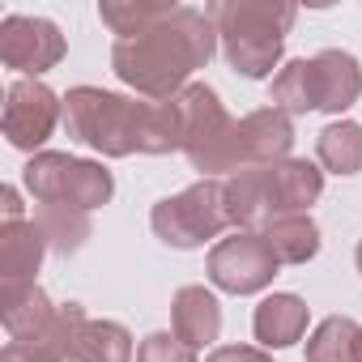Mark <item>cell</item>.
I'll return each mask as SVG.
<instances>
[{"instance_id": "cell-14", "label": "cell", "mask_w": 362, "mask_h": 362, "mask_svg": "<svg viewBox=\"0 0 362 362\" xmlns=\"http://www.w3.org/2000/svg\"><path fill=\"white\" fill-rule=\"evenodd\" d=\"M170 328L179 341H188L192 349L214 345L222 332V303L205 286H184L170 303Z\"/></svg>"}, {"instance_id": "cell-3", "label": "cell", "mask_w": 362, "mask_h": 362, "mask_svg": "<svg viewBox=\"0 0 362 362\" xmlns=\"http://www.w3.org/2000/svg\"><path fill=\"white\" fill-rule=\"evenodd\" d=\"M226 188V214L239 230H264L277 218L307 214L324 192V170H315L307 158H286L273 166H247L222 179Z\"/></svg>"}, {"instance_id": "cell-21", "label": "cell", "mask_w": 362, "mask_h": 362, "mask_svg": "<svg viewBox=\"0 0 362 362\" xmlns=\"http://www.w3.org/2000/svg\"><path fill=\"white\" fill-rule=\"evenodd\" d=\"M358 332L349 315H328L307 337V362H358Z\"/></svg>"}, {"instance_id": "cell-15", "label": "cell", "mask_w": 362, "mask_h": 362, "mask_svg": "<svg viewBox=\"0 0 362 362\" xmlns=\"http://www.w3.org/2000/svg\"><path fill=\"white\" fill-rule=\"evenodd\" d=\"M252 332L264 349H286L294 341H303L307 332V303L298 294H269L256 315H252Z\"/></svg>"}, {"instance_id": "cell-12", "label": "cell", "mask_w": 362, "mask_h": 362, "mask_svg": "<svg viewBox=\"0 0 362 362\" xmlns=\"http://www.w3.org/2000/svg\"><path fill=\"white\" fill-rule=\"evenodd\" d=\"M311 94H315V111H328V115H341L358 103L362 94V69L349 52H320L311 56Z\"/></svg>"}, {"instance_id": "cell-29", "label": "cell", "mask_w": 362, "mask_h": 362, "mask_svg": "<svg viewBox=\"0 0 362 362\" xmlns=\"http://www.w3.org/2000/svg\"><path fill=\"white\" fill-rule=\"evenodd\" d=\"M358 362H362V332H358Z\"/></svg>"}, {"instance_id": "cell-20", "label": "cell", "mask_w": 362, "mask_h": 362, "mask_svg": "<svg viewBox=\"0 0 362 362\" xmlns=\"http://www.w3.org/2000/svg\"><path fill=\"white\" fill-rule=\"evenodd\" d=\"M73 362H132V337L115 320H86Z\"/></svg>"}, {"instance_id": "cell-19", "label": "cell", "mask_w": 362, "mask_h": 362, "mask_svg": "<svg viewBox=\"0 0 362 362\" xmlns=\"http://www.w3.org/2000/svg\"><path fill=\"white\" fill-rule=\"evenodd\" d=\"M320 166L332 175H358L362 170V124L354 119H332L320 141H315Z\"/></svg>"}, {"instance_id": "cell-5", "label": "cell", "mask_w": 362, "mask_h": 362, "mask_svg": "<svg viewBox=\"0 0 362 362\" xmlns=\"http://www.w3.org/2000/svg\"><path fill=\"white\" fill-rule=\"evenodd\" d=\"M22 184L39 205H64L81 214H94L115 197V179L103 162L56 153V149H43L22 166Z\"/></svg>"}, {"instance_id": "cell-8", "label": "cell", "mask_w": 362, "mask_h": 362, "mask_svg": "<svg viewBox=\"0 0 362 362\" xmlns=\"http://www.w3.org/2000/svg\"><path fill=\"white\" fill-rule=\"evenodd\" d=\"M277 256L256 230H235L209 252V281L226 294H260L277 277Z\"/></svg>"}, {"instance_id": "cell-27", "label": "cell", "mask_w": 362, "mask_h": 362, "mask_svg": "<svg viewBox=\"0 0 362 362\" xmlns=\"http://www.w3.org/2000/svg\"><path fill=\"white\" fill-rule=\"evenodd\" d=\"M5 222H26V218H22V197H18V188H5Z\"/></svg>"}, {"instance_id": "cell-22", "label": "cell", "mask_w": 362, "mask_h": 362, "mask_svg": "<svg viewBox=\"0 0 362 362\" xmlns=\"http://www.w3.org/2000/svg\"><path fill=\"white\" fill-rule=\"evenodd\" d=\"M273 107L286 115H307L315 111V94H311V60H290L277 69L273 77Z\"/></svg>"}, {"instance_id": "cell-13", "label": "cell", "mask_w": 362, "mask_h": 362, "mask_svg": "<svg viewBox=\"0 0 362 362\" xmlns=\"http://www.w3.org/2000/svg\"><path fill=\"white\" fill-rule=\"evenodd\" d=\"M56 315V303L39 281H5L0 286V320H5L9 341H35L47 332Z\"/></svg>"}, {"instance_id": "cell-7", "label": "cell", "mask_w": 362, "mask_h": 362, "mask_svg": "<svg viewBox=\"0 0 362 362\" xmlns=\"http://www.w3.org/2000/svg\"><path fill=\"white\" fill-rule=\"evenodd\" d=\"M179 119H184V153L192 162V170H201V179H230V132L235 119L226 115L222 98L214 86L192 81L188 90L175 94Z\"/></svg>"}, {"instance_id": "cell-1", "label": "cell", "mask_w": 362, "mask_h": 362, "mask_svg": "<svg viewBox=\"0 0 362 362\" xmlns=\"http://www.w3.org/2000/svg\"><path fill=\"white\" fill-rule=\"evenodd\" d=\"M218 26L209 9L192 5H170L153 26H145L132 39H115L111 69L115 77L136 90L149 103H166L179 90L192 86V73L214 60Z\"/></svg>"}, {"instance_id": "cell-4", "label": "cell", "mask_w": 362, "mask_h": 362, "mask_svg": "<svg viewBox=\"0 0 362 362\" xmlns=\"http://www.w3.org/2000/svg\"><path fill=\"white\" fill-rule=\"evenodd\" d=\"M209 18L218 26L222 56L235 73L252 81L277 77L273 69L281 64L286 35L298 18L294 5L286 0H222V5H209Z\"/></svg>"}, {"instance_id": "cell-6", "label": "cell", "mask_w": 362, "mask_h": 362, "mask_svg": "<svg viewBox=\"0 0 362 362\" xmlns=\"http://www.w3.org/2000/svg\"><path fill=\"white\" fill-rule=\"evenodd\" d=\"M149 226L166 247H179V252L205 247L209 239H218L230 226L222 179H197V184L184 188L179 197L158 201L153 214H149Z\"/></svg>"}, {"instance_id": "cell-24", "label": "cell", "mask_w": 362, "mask_h": 362, "mask_svg": "<svg viewBox=\"0 0 362 362\" xmlns=\"http://www.w3.org/2000/svg\"><path fill=\"white\" fill-rule=\"evenodd\" d=\"M136 362H197V349L175 332H149L136 345Z\"/></svg>"}, {"instance_id": "cell-26", "label": "cell", "mask_w": 362, "mask_h": 362, "mask_svg": "<svg viewBox=\"0 0 362 362\" xmlns=\"http://www.w3.org/2000/svg\"><path fill=\"white\" fill-rule=\"evenodd\" d=\"M205 362H273V354H264L256 345H218Z\"/></svg>"}, {"instance_id": "cell-16", "label": "cell", "mask_w": 362, "mask_h": 362, "mask_svg": "<svg viewBox=\"0 0 362 362\" xmlns=\"http://www.w3.org/2000/svg\"><path fill=\"white\" fill-rule=\"evenodd\" d=\"M47 252L52 247L35 222H5L0 226V281H35Z\"/></svg>"}, {"instance_id": "cell-23", "label": "cell", "mask_w": 362, "mask_h": 362, "mask_svg": "<svg viewBox=\"0 0 362 362\" xmlns=\"http://www.w3.org/2000/svg\"><path fill=\"white\" fill-rule=\"evenodd\" d=\"M170 5H149V0H103L98 5V18L103 26L115 35V39H132L141 35L145 26H153Z\"/></svg>"}, {"instance_id": "cell-17", "label": "cell", "mask_w": 362, "mask_h": 362, "mask_svg": "<svg viewBox=\"0 0 362 362\" xmlns=\"http://www.w3.org/2000/svg\"><path fill=\"white\" fill-rule=\"evenodd\" d=\"M260 235H264V243L273 247L277 264H307V260L320 252V226L311 222V214L277 218V222H269Z\"/></svg>"}, {"instance_id": "cell-25", "label": "cell", "mask_w": 362, "mask_h": 362, "mask_svg": "<svg viewBox=\"0 0 362 362\" xmlns=\"http://www.w3.org/2000/svg\"><path fill=\"white\" fill-rule=\"evenodd\" d=\"M0 362H60L52 349L35 345V341H9L5 354H0Z\"/></svg>"}, {"instance_id": "cell-28", "label": "cell", "mask_w": 362, "mask_h": 362, "mask_svg": "<svg viewBox=\"0 0 362 362\" xmlns=\"http://www.w3.org/2000/svg\"><path fill=\"white\" fill-rule=\"evenodd\" d=\"M354 260H358V273H362V239H358V252H354Z\"/></svg>"}, {"instance_id": "cell-10", "label": "cell", "mask_w": 362, "mask_h": 362, "mask_svg": "<svg viewBox=\"0 0 362 362\" xmlns=\"http://www.w3.org/2000/svg\"><path fill=\"white\" fill-rule=\"evenodd\" d=\"M294 149V119L277 107H260L243 119H235L230 132V175L247 166H273L286 162Z\"/></svg>"}, {"instance_id": "cell-9", "label": "cell", "mask_w": 362, "mask_h": 362, "mask_svg": "<svg viewBox=\"0 0 362 362\" xmlns=\"http://www.w3.org/2000/svg\"><path fill=\"white\" fill-rule=\"evenodd\" d=\"M64 119V98L39 77H22L5 94V136L13 149H39Z\"/></svg>"}, {"instance_id": "cell-2", "label": "cell", "mask_w": 362, "mask_h": 362, "mask_svg": "<svg viewBox=\"0 0 362 362\" xmlns=\"http://www.w3.org/2000/svg\"><path fill=\"white\" fill-rule=\"evenodd\" d=\"M64 128L73 141L98 149L103 158L128 153H184V119L175 98L149 103L111 94L98 86H73L64 94Z\"/></svg>"}, {"instance_id": "cell-11", "label": "cell", "mask_w": 362, "mask_h": 362, "mask_svg": "<svg viewBox=\"0 0 362 362\" xmlns=\"http://www.w3.org/2000/svg\"><path fill=\"white\" fill-rule=\"evenodd\" d=\"M0 60L18 73H26V77H39L64 60V35L47 18L9 13L0 22Z\"/></svg>"}, {"instance_id": "cell-18", "label": "cell", "mask_w": 362, "mask_h": 362, "mask_svg": "<svg viewBox=\"0 0 362 362\" xmlns=\"http://www.w3.org/2000/svg\"><path fill=\"white\" fill-rule=\"evenodd\" d=\"M35 226L43 230L47 247H52V252H60V256L81 252V247H86V239L94 235L90 214H81V209H64V205H39V209H35Z\"/></svg>"}]
</instances>
